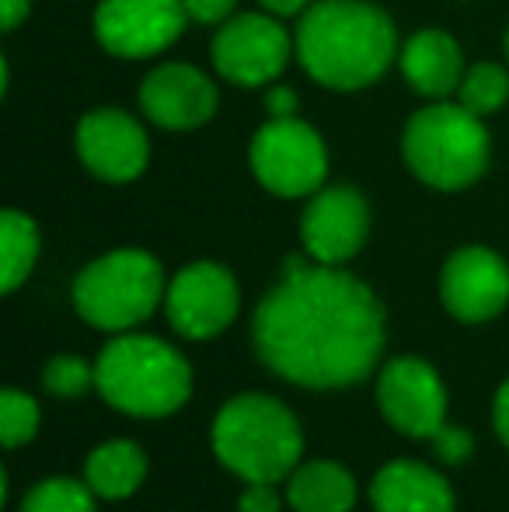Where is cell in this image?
<instances>
[{"label": "cell", "mask_w": 509, "mask_h": 512, "mask_svg": "<svg viewBox=\"0 0 509 512\" xmlns=\"http://www.w3.org/2000/svg\"><path fill=\"white\" fill-rule=\"evenodd\" d=\"M255 352L276 377L311 391L353 387L384 352V307L339 265L286 258L252 321Z\"/></svg>", "instance_id": "obj_1"}, {"label": "cell", "mask_w": 509, "mask_h": 512, "mask_svg": "<svg viewBox=\"0 0 509 512\" xmlns=\"http://www.w3.org/2000/svg\"><path fill=\"white\" fill-rule=\"evenodd\" d=\"M297 63L332 91H363L398 60V28L374 0H314L293 28Z\"/></svg>", "instance_id": "obj_2"}, {"label": "cell", "mask_w": 509, "mask_h": 512, "mask_svg": "<svg viewBox=\"0 0 509 512\" xmlns=\"http://www.w3.org/2000/svg\"><path fill=\"white\" fill-rule=\"evenodd\" d=\"M213 453L248 485H276L290 478L304 453L300 422L283 401L269 394H241L213 418Z\"/></svg>", "instance_id": "obj_3"}, {"label": "cell", "mask_w": 509, "mask_h": 512, "mask_svg": "<svg viewBox=\"0 0 509 512\" xmlns=\"http://www.w3.org/2000/svg\"><path fill=\"white\" fill-rule=\"evenodd\" d=\"M95 387L112 408L133 418L175 415L192 394V366L154 335L123 331L95 363Z\"/></svg>", "instance_id": "obj_4"}, {"label": "cell", "mask_w": 509, "mask_h": 512, "mask_svg": "<svg viewBox=\"0 0 509 512\" xmlns=\"http://www.w3.org/2000/svg\"><path fill=\"white\" fill-rule=\"evenodd\" d=\"M401 154L422 185L461 192L489 171L492 136L482 115L447 98V102H429L405 122Z\"/></svg>", "instance_id": "obj_5"}, {"label": "cell", "mask_w": 509, "mask_h": 512, "mask_svg": "<svg viewBox=\"0 0 509 512\" xmlns=\"http://www.w3.org/2000/svg\"><path fill=\"white\" fill-rule=\"evenodd\" d=\"M164 269L150 251L119 248L84 265L74 279V307L88 324L112 335L147 321L164 300Z\"/></svg>", "instance_id": "obj_6"}, {"label": "cell", "mask_w": 509, "mask_h": 512, "mask_svg": "<svg viewBox=\"0 0 509 512\" xmlns=\"http://www.w3.org/2000/svg\"><path fill=\"white\" fill-rule=\"evenodd\" d=\"M248 164L265 192L279 199H304L325 185L328 147L304 119H269L248 147Z\"/></svg>", "instance_id": "obj_7"}, {"label": "cell", "mask_w": 509, "mask_h": 512, "mask_svg": "<svg viewBox=\"0 0 509 512\" xmlns=\"http://www.w3.org/2000/svg\"><path fill=\"white\" fill-rule=\"evenodd\" d=\"M213 70L234 88H269L297 60L293 35L269 11L231 14L210 42Z\"/></svg>", "instance_id": "obj_8"}, {"label": "cell", "mask_w": 509, "mask_h": 512, "mask_svg": "<svg viewBox=\"0 0 509 512\" xmlns=\"http://www.w3.org/2000/svg\"><path fill=\"white\" fill-rule=\"evenodd\" d=\"M182 0H98L95 39L119 60L161 56L189 25Z\"/></svg>", "instance_id": "obj_9"}, {"label": "cell", "mask_w": 509, "mask_h": 512, "mask_svg": "<svg viewBox=\"0 0 509 512\" xmlns=\"http://www.w3.org/2000/svg\"><path fill=\"white\" fill-rule=\"evenodd\" d=\"M238 307V279L231 276V269L217 262H192L178 269L175 279L168 283V293H164V310H168L171 328L178 335L192 338V342H203V338H213L224 328H231Z\"/></svg>", "instance_id": "obj_10"}, {"label": "cell", "mask_w": 509, "mask_h": 512, "mask_svg": "<svg viewBox=\"0 0 509 512\" xmlns=\"http://www.w3.org/2000/svg\"><path fill=\"white\" fill-rule=\"evenodd\" d=\"M77 161L109 185H126L147 171L150 140L136 115L123 108H95L74 129Z\"/></svg>", "instance_id": "obj_11"}, {"label": "cell", "mask_w": 509, "mask_h": 512, "mask_svg": "<svg viewBox=\"0 0 509 512\" xmlns=\"http://www.w3.org/2000/svg\"><path fill=\"white\" fill-rule=\"evenodd\" d=\"M370 234V206L353 185H321L307 196L300 216V241L307 258L321 265H346Z\"/></svg>", "instance_id": "obj_12"}, {"label": "cell", "mask_w": 509, "mask_h": 512, "mask_svg": "<svg viewBox=\"0 0 509 512\" xmlns=\"http://www.w3.org/2000/svg\"><path fill=\"white\" fill-rule=\"evenodd\" d=\"M377 405L394 429L415 439H429L447 422L443 380L419 356H398L384 366L377 380Z\"/></svg>", "instance_id": "obj_13"}, {"label": "cell", "mask_w": 509, "mask_h": 512, "mask_svg": "<svg viewBox=\"0 0 509 512\" xmlns=\"http://www.w3.org/2000/svg\"><path fill=\"white\" fill-rule=\"evenodd\" d=\"M440 300L464 324H482L503 314V307L509 304V265L503 262V255L482 248V244L457 248L443 262Z\"/></svg>", "instance_id": "obj_14"}, {"label": "cell", "mask_w": 509, "mask_h": 512, "mask_svg": "<svg viewBox=\"0 0 509 512\" xmlns=\"http://www.w3.org/2000/svg\"><path fill=\"white\" fill-rule=\"evenodd\" d=\"M136 102L154 126L185 133V129H199L213 119L220 95L217 84L203 70L189 67V63H161L143 77Z\"/></svg>", "instance_id": "obj_15"}, {"label": "cell", "mask_w": 509, "mask_h": 512, "mask_svg": "<svg viewBox=\"0 0 509 512\" xmlns=\"http://www.w3.org/2000/svg\"><path fill=\"white\" fill-rule=\"evenodd\" d=\"M398 67L408 88L429 102H447L450 95H457L468 70L457 39L443 28H419L408 35L405 46L398 49Z\"/></svg>", "instance_id": "obj_16"}, {"label": "cell", "mask_w": 509, "mask_h": 512, "mask_svg": "<svg viewBox=\"0 0 509 512\" xmlns=\"http://www.w3.org/2000/svg\"><path fill=\"white\" fill-rule=\"evenodd\" d=\"M377 512H454L447 478L419 460H391L370 485Z\"/></svg>", "instance_id": "obj_17"}, {"label": "cell", "mask_w": 509, "mask_h": 512, "mask_svg": "<svg viewBox=\"0 0 509 512\" xmlns=\"http://www.w3.org/2000/svg\"><path fill=\"white\" fill-rule=\"evenodd\" d=\"M286 499L293 512H353L356 478L335 460H307L290 474Z\"/></svg>", "instance_id": "obj_18"}, {"label": "cell", "mask_w": 509, "mask_h": 512, "mask_svg": "<svg viewBox=\"0 0 509 512\" xmlns=\"http://www.w3.org/2000/svg\"><path fill=\"white\" fill-rule=\"evenodd\" d=\"M147 478V457L129 439L102 443L84 464V481L98 499H129Z\"/></svg>", "instance_id": "obj_19"}, {"label": "cell", "mask_w": 509, "mask_h": 512, "mask_svg": "<svg viewBox=\"0 0 509 512\" xmlns=\"http://www.w3.org/2000/svg\"><path fill=\"white\" fill-rule=\"evenodd\" d=\"M39 258V227L28 213H0V290L14 293L35 269Z\"/></svg>", "instance_id": "obj_20"}, {"label": "cell", "mask_w": 509, "mask_h": 512, "mask_svg": "<svg viewBox=\"0 0 509 512\" xmlns=\"http://www.w3.org/2000/svg\"><path fill=\"white\" fill-rule=\"evenodd\" d=\"M457 102L475 115H492L509 102V74L503 63H475V67L464 70L461 88H457Z\"/></svg>", "instance_id": "obj_21"}, {"label": "cell", "mask_w": 509, "mask_h": 512, "mask_svg": "<svg viewBox=\"0 0 509 512\" xmlns=\"http://www.w3.org/2000/svg\"><path fill=\"white\" fill-rule=\"evenodd\" d=\"M18 512H98L91 485L74 478H46L21 499Z\"/></svg>", "instance_id": "obj_22"}, {"label": "cell", "mask_w": 509, "mask_h": 512, "mask_svg": "<svg viewBox=\"0 0 509 512\" xmlns=\"http://www.w3.org/2000/svg\"><path fill=\"white\" fill-rule=\"evenodd\" d=\"M35 432H39V405L28 394L7 387L0 394V439H4V446L14 450V446L32 443Z\"/></svg>", "instance_id": "obj_23"}, {"label": "cell", "mask_w": 509, "mask_h": 512, "mask_svg": "<svg viewBox=\"0 0 509 512\" xmlns=\"http://www.w3.org/2000/svg\"><path fill=\"white\" fill-rule=\"evenodd\" d=\"M95 384V366H88L81 356H56L42 370V387L56 398H81Z\"/></svg>", "instance_id": "obj_24"}, {"label": "cell", "mask_w": 509, "mask_h": 512, "mask_svg": "<svg viewBox=\"0 0 509 512\" xmlns=\"http://www.w3.org/2000/svg\"><path fill=\"white\" fill-rule=\"evenodd\" d=\"M429 439H433L436 457H440L443 464H464V460L471 457V450H475V439H471V432L457 429V425H447V422H443Z\"/></svg>", "instance_id": "obj_25"}, {"label": "cell", "mask_w": 509, "mask_h": 512, "mask_svg": "<svg viewBox=\"0 0 509 512\" xmlns=\"http://www.w3.org/2000/svg\"><path fill=\"white\" fill-rule=\"evenodd\" d=\"M182 4L189 18L199 21V25H224L238 7V0H182Z\"/></svg>", "instance_id": "obj_26"}, {"label": "cell", "mask_w": 509, "mask_h": 512, "mask_svg": "<svg viewBox=\"0 0 509 512\" xmlns=\"http://www.w3.org/2000/svg\"><path fill=\"white\" fill-rule=\"evenodd\" d=\"M279 506H283V502H279L276 485H265V481L248 485L238 499V512H279Z\"/></svg>", "instance_id": "obj_27"}, {"label": "cell", "mask_w": 509, "mask_h": 512, "mask_svg": "<svg viewBox=\"0 0 509 512\" xmlns=\"http://www.w3.org/2000/svg\"><path fill=\"white\" fill-rule=\"evenodd\" d=\"M300 108V98L293 88H286V84H269V91H265V115L269 119H293Z\"/></svg>", "instance_id": "obj_28"}, {"label": "cell", "mask_w": 509, "mask_h": 512, "mask_svg": "<svg viewBox=\"0 0 509 512\" xmlns=\"http://www.w3.org/2000/svg\"><path fill=\"white\" fill-rule=\"evenodd\" d=\"M28 14H32V0H0V25H4V32H14Z\"/></svg>", "instance_id": "obj_29"}, {"label": "cell", "mask_w": 509, "mask_h": 512, "mask_svg": "<svg viewBox=\"0 0 509 512\" xmlns=\"http://www.w3.org/2000/svg\"><path fill=\"white\" fill-rule=\"evenodd\" d=\"M492 422H496L499 439L509 446V380L499 387V394H496V405H492Z\"/></svg>", "instance_id": "obj_30"}, {"label": "cell", "mask_w": 509, "mask_h": 512, "mask_svg": "<svg viewBox=\"0 0 509 512\" xmlns=\"http://www.w3.org/2000/svg\"><path fill=\"white\" fill-rule=\"evenodd\" d=\"M258 4H262V11L276 14V18H300L314 0H258Z\"/></svg>", "instance_id": "obj_31"}, {"label": "cell", "mask_w": 509, "mask_h": 512, "mask_svg": "<svg viewBox=\"0 0 509 512\" xmlns=\"http://www.w3.org/2000/svg\"><path fill=\"white\" fill-rule=\"evenodd\" d=\"M506 60H509V32H506Z\"/></svg>", "instance_id": "obj_32"}]
</instances>
